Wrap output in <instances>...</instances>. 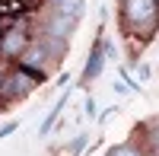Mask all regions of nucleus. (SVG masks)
<instances>
[{"mask_svg": "<svg viewBox=\"0 0 159 156\" xmlns=\"http://www.w3.org/2000/svg\"><path fill=\"white\" fill-rule=\"evenodd\" d=\"M29 48V32L22 29V25H10V29L0 35V54L3 57H16L19 61V54Z\"/></svg>", "mask_w": 159, "mask_h": 156, "instance_id": "4", "label": "nucleus"}, {"mask_svg": "<svg viewBox=\"0 0 159 156\" xmlns=\"http://www.w3.org/2000/svg\"><path fill=\"white\" fill-rule=\"evenodd\" d=\"M0 80H3V70H0Z\"/></svg>", "mask_w": 159, "mask_h": 156, "instance_id": "13", "label": "nucleus"}, {"mask_svg": "<svg viewBox=\"0 0 159 156\" xmlns=\"http://www.w3.org/2000/svg\"><path fill=\"white\" fill-rule=\"evenodd\" d=\"M19 3H22V7H38L42 0H19Z\"/></svg>", "mask_w": 159, "mask_h": 156, "instance_id": "11", "label": "nucleus"}, {"mask_svg": "<svg viewBox=\"0 0 159 156\" xmlns=\"http://www.w3.org/2000/svg\"><path fill=\"white\" fill-rule=\"evenodd\" d=\"M38 83H42V76H35L32 70H25V67H16V70L3 73V80H0V96L22 99V96H29Z\"/></svg>", "mask_w": 159, "mask_h": 156, "instance_id": "2", "label": "nucleus"}, {"mask_svg": "<svg viewBox=\"0 0 159 156\" xmlns=\"http://www.w3.org/2000/svg\"><path fill=\"white\" fill-rule=\"evenodd\" d=\"M153 147H156V156H159V131H156V137H153Z\"/></svg>", "mask_w": 159, "mask_h": 156, "instance_id": "12", "label": "nucleus"}, {"mask_svg": "<svg viewBox=\"0 0 159 156\" xmlns=\"http://www.w3.org/2000/svg\"><path fill=\"white\" fill-rule=\"evenodd\" d=\"M64 102H67V99H64V96H61V99H57V105H54V108H51V112H48V118H45V124H42V127H38V134H42V137H45V134L51 131V127H54V121H57V115H61V108H64Z\"/></svg>", "mask_w": 159, "mask_h": 156, "instance_id": "8", "label": "nucleus"}, {"mask_svg": "<svg viewBox=\"0 0 159 156\" xmlns=\"http://www.w3.org/2000/svg\"><path fill=\"white\" fill-rule=\"evenodd\" d=\"M48 64H51V57H48V51H45V45H42V42H29V48L19 54V67L32 70L35 76H42V80H45Z\"/></svg>", "mask_w": 159, "mask_h": 156, "instance_id": "3", "label": "nucleus"}, {"mask_svg": "<svg viewBox=\"0 0 159 156\" xmlns=\"http://www.w3.org/2000/svg\"><path fill=\"white\" fill-rule=\"evenodd\" d=\"M16 127H19L16 121H10V124H3V127H0V137H10L13 131H16Z\"/></svg>", "mask_w": 159, "mask_h": 156, "instance_id": "10", "label": "nucleus"}, {"mask_svg": "<svg viewBox=\"0 0 159 156\" xmlns=\"http://www.w3.org/2000/svg\"><path fill=\"white\" fill-rule=\"evenodd\" d=\"M102 64H105V42H96L89 51V61H86V70H83V80H96V76L102 73Z\"/></svg>", "mask_w": 159, "mask_h": 156, "instance_id": "6", "label": "nucleus"}, {"mask_svg": "<svg viewBox=\"0 0 159 156\" xmlns=\"http://www.w3.org/2000/svg\"><path fill=\"white\" fill-rule=\"evenodd\" d=\"M121 16L127 32H134L140 42H150L159 29V0H121Z\"/></svg>", "mask_w": 159, "mask_h": 156, "instance_id": "1", "label": "nucleus"}, {"mask_svg": "<svg viewBox=\"0 0 159 156\" xmlns=\"http://www.w3.org/2000/svg\"><path fill=\"white\" fill-rule=\"evenodd\" d=\"M108 156H140V153H137L134 147H115V150H111Z\"/></svg>", "mask_w": 159, "mask_h": 156, "instance_id": "9", "label": "nucleus"}, {"mask_svg": "<svg viewBox=\"0 0 159 156\" xmlns=\"http://www.w3.org/2000/svg\"><path fill=\"white\" fill-rule=\"evenodd\" d=\"M54 3V13H64V16L80 19L83 16V0H51Z\"/></svg>", "mask_w": 159, "mask_h": 156, "instance_id": "7", "label": "nucleus"}, {"mask_svg": "<svg viewBox=\"0 0 159 156\" xmlns=\"http://www.w3.org/2000/svg\"><path fill=\"white\" fill-rule=\"evenodd\" d=\"M73 29H76V19L64 16V13H51L45 22V35H54V38H70Z\"/></svg>", "mask_w": 159, "mask_h": 156, "instance_id": "5", "label": "nucleus"}]
</instances>
